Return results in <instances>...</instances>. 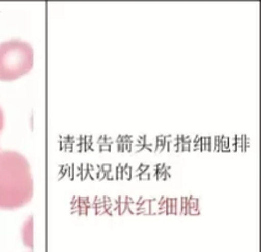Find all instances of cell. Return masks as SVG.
Segmentation results:
<instances>
[{
    "mask_svg": "<svg viewBox=\"0 0 261 252\" xmlns=\"http://www.w3.org/2000/svg\"><path fill=\"white\" fill-rule=\"evenodd\" d=\"M34 195V180L28 159L14 150L0 151V209L25 207Z\"/></svg>",
    "mask_w": 261,
    "mask_h": 252,
    "instance_id": "obj_1",
    "label": "cell"
},
{
    "mask_svg": "<svg viewBox=\"0 0 261 252\" xmlns=\"http://www.w3.org/2000/svg\"><path fill=\"white\" fill-rule=\"evenodd\" d=\"M3 128H4V114H3V109L0 107V133H2Z\"/></svg>",
    "mask_w": 261,
    "mask_h": 252,
    "instance_id": "obj_3",
    "label": "cell"
},
{
    "mask_svg": "<svg viewBox=\"0 0 261 252\" xmlns=\"http://www.w3.org/2000/svg\"><path fill=\"white\" fill-rule=\"evenodd\" d=\"M34 49L20 40L0 43V81H15L31 72Z\"/></svg>",
    "mask_w": 261,
    "mask_h": 252,
    "instance_id": "obj_2",
    "label": "cell"
}]
</instances>
